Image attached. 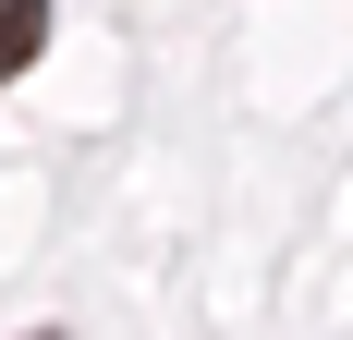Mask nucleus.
<instances>
[{
    "label": "nucleus",
    "instance_id": "nucleus-1",
    "mask_svg": "<svg viewBox=\"0 0 353 340\" xmlns=\"http://www.w3.org/2000/svg\"><path fill=\"white\" fill-rule=\"evenodd\" d=\"M49 49V0H0V73H25Z\"/></svg>",
    "mask_w": 353,
    "mask_h": 340
}]
</instances>
